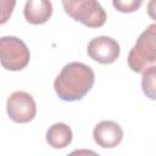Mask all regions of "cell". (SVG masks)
<instances>
[{
  "mask_svg": "<svg viewBox=\"0 0 156 156\" xmlns=\"http://www.w3.org/2000/svg\"><path fill=\"white\" fill-rule=\"evenodd\" d=\"M65 12L89 28H100L106 22V11L98 0H62Z\"/></svg>",
  "mask_w": 156,
  "mask_h": 156,
  "instance_id": "3957f363",
  "label": "cell"
},
{
  "mask_svg": "<svg viewBox=\"0 0 156 156\" xmlns=\"http://www.w3.org/2000/svg\"><path fill=\"white\" fill-rule=\"evenodd\" d=\"M141 89L146 98L156 100V66H149L143 72Z\"/></svg>",
  "mask_w": 156,
  "mask_h": 156,
  "instance_id": "30bf717a",
  "label": "cell"
},
{
  "mask_svg": "<svg viewBox=\"0 0 156 156\" xmlns=\"http://www.w3.org/2000/svg\"><path fill=\"white\" fill-rule=\"evenodd\" d=\"M156 62V23L150 24L136 39L128 55V66L133 72L143 73Z\"/></svg>",
  "mask_w": 156,
  "mask_h": 156,
  "instance_id": "7a4b0ae2",
  "label": "cell"
},
{
  "mask_svg": "<svg viewBox=\"0 0 156 156\" xmlns=\"http://www.w3.org/2000/svg\"><path fill=\"white\" fill-rule=\"evenodd\" d=\"M95 73L91 67L83 62L67 63L55 78L54 88L57 96L63 101L83 99L93 88Z\"/></svg>",
  "mask_w": 156,
  "mask_h": 156,
  "instance_id": "6da1fadb",
  "label": "cell"
},
{
  "mask_svg": "<svg viewBox=\"0 0 156 156\" xmlns=\"http://www.w3.org/2000/svg\"><path fill=\"white\" fill-rule=\"evenodd\" d=\"M87 52L91 60L102 65H110L118 58L121 49L119 44L115 39L106 35H100L89 41Z\"/></svg>",
  "mask_w": 156,
  "mask_h": 156,
  "instance_id": "8992f818",
  "label": "cell"
},
{
  "mask_svg": "<svg viewBox=\"0 0 156 156\" xmlns=\"http://www.w3.org/2000/svg\"><path fill=\"white\" fill-rule=\"evenodd\" d=\"M23 13L30 24H43L52 15V4L50 0H27Z\"/></svg>",
  "mask_w": 156,
  "mask_h": 156,
  "instance_id": "ba28073f",
  "label": "cell"
},
{
  "mask_svg": "<svg viewBox=\"0 0 156 156\" xmlns=\"http://www.w3.org/2000/svg\"><path fill=\"white\" fill-rule=\"evenodd\" d=\"M29 49L17 37H1L0 38V61L7 71H21L29 63Z\"/></svg>",
  "mask_w": 156,
  "mask_h": 156,
  "instance_id": "277c9868",
  "label": "cell"
},
{
  "mask_svg": "<svg viewBox=\"0 0 156 156\" xmlns=\"http://www.w3.org/2000/svg\"><path fill=\"white\" fill-rule=\"evenodd\" d=\"M95 143L104 149H112L121 144L123 130L121 126L113 121H101L93 130Z\"/></svg>",
  "mask_w": 156,
  "mask_h": 156,
  "instance_id": "52a82bcc",
  "label": "cell"
},
{
  "mask_svg": "<svg viewBox=\"0 0 156 156\" xmlns=\"http://www.w3.org/2000/svg\"><path fill=\"white\" fill-rule=\"evenodd\" d=\"M146 12H147V15L151 20L156 21V0H149Z\"/></svg>",
  "mask_w": 156,
  "mask_h": 156,
  "instance_id": "4fadbf2b",
  "label": "cell"
},
{
  "mask_svg": "<svg viewBox=\"0 0 156 156\" xmlns=\"http://www.w3.org/2000/svg\"><path fill=\"white\" fill-rule=\"evenodd\" d=\"M72 129L62 122L55 123L49 127L46 132V143L54 149H63L72 141Z\"/></svg>",
  "mask_w": 156,
  "mask_h": 156,
  "instance_id": "9c48e42d",
  "label": "cell"
},
{
  "mask_svg": "<svg viewBox=\"0 0 156 156\" xmlns=\"http://www.w3.org/2000/svg\"><path fill=\"white\" fill-rule=\"evenodd\" d=\"M15 5H16V0H1V21H0L1 24H4L10 18Z\"/></svg>",
  "mask_w": 156,
  "mask_h": 156,
  "instance_id": "7c38bea8",
  "label": "cell"
},
{
  "mask_svg": "<svg viewBox=\"0 0 156 156\" xmlns=\"http://www.w3.org/2000/svg\"><path fill=\"white\" fill-rule=\"evenodd\" d=\"M144 0H112L113 7L122 13H132L139 10Z\"/></svg>",
  "mask_w": 156,
  "mask_h": 156,
  "instance_id": "8fae6325",
  "label": "cell"
},
{
  "mask_svg": "<svg viewBox=\"0 0 156 156\" xmlns=\"http://www.w3.org/2000/svg\"><path fill=\"white\" fill-rule=\"evenodd\" d=\"M9 117L16 123H28L37 115V105L33 96L26 91L18 90L12 93L6 101Z\"/></svg>",
  "mask_w": 156,
  "mask_h": 156,
  "instance_id": "5b68a950",
  "label": "cell"
}]
</instances>
